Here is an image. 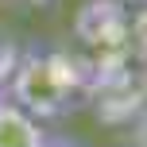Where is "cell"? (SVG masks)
<instances>
[{"label":"cell","instance_id":"cell-1","mask_svg":"<svg viewBox=\"0 0 147 147\" xmlns=\"http://www.w3.org/2000/svg\"><path fill=\"white\" fill-rule=\"evenodd\" d=\"M70 89H74V74H70V66H62V58L31 54V58H23L16 66L8 97L39 120V116H54L70 101Z\"/></svg>","mask_w":147,"mask_h":147},{"label":"cell","instance_id":"cell-2","mask_svg":"<svg viewBox=\"0 0 147 147\" xmlns=\"http://www.w3.org/2000/svg\"><path fill=\"white\" fill-rule=\"evenodd\" d=\"M0 147H51L43 120H35L27 109L12 101V97H0Z\"/></svg>","mask_w":147,"mask_h":147},{"label":"cell","instance_id":"cell-3","mask_svg":"<svg viewBox=\"0 0 147 147\" xmlns=\"http://www.w3.org/2000/svg\"><path fill=\"white\" fill-rule=\"evenodd\" d=\"M51 147H78L74 140H51Z\"/></svg>","mask_w":147,"mask_h":147},{"label":"cell","instance_id":"cell-4","mask_svg":"<svg viewBox=\"0 0 147 147\" xmlns=\"http://www.w3.org/2000/svg\"><path fill=\"white\" fill-rule=\"evenodd\" d=\"M116 4H147V0H116Z\"/></svg>","mask_w":147,"mask_h":147},{"label":"cell","instance_id":"cell-5","mask_svg":"<svg viewBox=\"0 0 147 147\" xmlns=\"http://www.w3.org/2000/svg\"><path fill=\"white\" fill-rule=\"evenodd\" d=\"M31 4H47V0H31Z\"/></svg>","mask_w":147,"mask_h":147},{"label":"cell","instance_id":"cell-6","mask_svg":"<svg viewBox=\"0 0 147 147\" xmlns=\"http://www.w3.org/2000/svg\"><path fill=\"white\" fill-rule=\"evenodd\" d=\"M0 97H4V93H0Z\"/></svg>","mask_w":147,"mask_h":147}]
</instances>
